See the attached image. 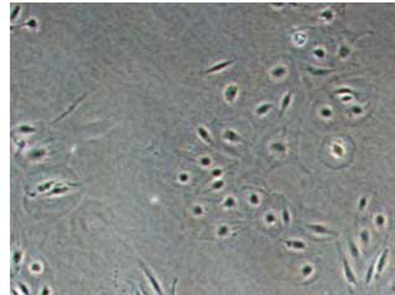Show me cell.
Wrapping results in <instances>:
<instances>
[{
	"mask_svg": "<svg viewBox=\"0 0 395 295\" xmlns=\"http://www.w3.org/2000/svg\"><path fill=\"white\" fill-rule=\"evenodd\" d=\"M232 63V61H227V62H223V63H221V64H217V66H214L213 68H211V69H208V71H206V73H212V72H215V71H219V69H222V68H224V67H227V66H229Z\"/></svg>",
	"mask_w": 395,
	"mask_h": 295,
	"instance_id": "5",
	"label": "cell"
},
{
	"mask_svg": "<svg viewBox=\"0 0 395 295\" xmlns=\"http://www.w3.org/2000/svg\"><path fill=\"white\" fill-rule=\"evenodd\" d=\"M140 266H141V268H143V270H144V273H145V275L149 278V280H150V283H151V285H152V288L155 289V291L157 293V295H164V293H162V290H161V288H160V284H159V282L155 279V277L152 275V273L146 268V266L143 263V262H140Z\"/></svg>",
	"mask_w": 395,
	"mask_h": 295,
	"instance_id": "1",
	"label": "cell"
},
{
	"mask_svg": "<svg viewBox=\"0 0 395 295\" xmlns=\"http://www.w3.org/2000/svg\"><path fill=\"white\" fill-rule=\"evenodd\" d=\"M269 108H270V105H265V108H264V109H259V110H258V113L260 114V113H263V111H265V110H267V109H269Z\"/></svg>",
	"mask_w": 395,
	"mask_h": 295,
	"instance_id": "12",
	"label": "cell"
},
{
	"mask_svg": "<svg viewBox=\"0 0 395 295\" xmlns=\"http://www.w3.org/2000/svg\"><path fill=\"white\" fill-rule=\"evenodd\" d=\"M136 295H141V294H140V293H139V291H136Z\"/></svg>",
	"mask_w": 395,
	"mask_h": 295,
	"instance_id": "14",
	"label": "cell"
},
{
	"mask_svg": "<svg viewBox=\"0 0 395 295\" xmlns=\"http://www.w3.org/2000/svg\"><path fill=\"white\" fill-rule=\"evenodd\" d=\"M284 221H285V224L287 225L289 224V221H290V219H289V214H287V209H286V206H284Z\"/></svg>",
	"mask_w": 395,
	"mask_h": 295,
	"instance_id": "8",
	"label": "cell"
},
{
	"mask_svg": "<svg viewBox=\"0 0 395 295\" xmlns=\"http://www.w3.org/2000/svg\"><path fill=\"white\" fill-rule=\"evenodd\" d=\"M306 226L309 227V228H311V230H314V231H316V232L330 233V235H333V233H334L333 231H331V230H328V228H325V227H320V226H316V225H306Z\"/></svg>",
	"mask_w": 395,
	"mask_h": 295,
	"instance_id": "4",
	"label": "cell"
},
{
	"mask_svg": "<svg viewBox=\"0 0 395 295\" xmlns=\"http://www.w3.org/2000/svg\"><path fill=\"white\" fill-rule=\"evenodd\" d=\"M177 278H175L173 279V283H172V286H171V295H175V290H176V284H177Z\"/></svg>",
	"mask_w": 395,
	"mask_h": 295,
	"instance_id": "9",
	"label": "cell"
},
{
	"mask_svg": "<svg viewBox=\"0 0 395 295\" xmlns=\"http://www.w3.org/2000/svg\"><path fill=\"white\" fill-rule=\"evenodd\" d=\"M388 252H389V250H388V248H385V250H384V252L381 253V257H380L379 263H378V267H377V270H378L379 273H381V272H383V268H384V266H385V259H386Z\"/></svg>",
	"mask_w": 395,
	"mask_h": 295,
	"instance_id": "3",
	"label": "cell"
},
{
	"mask_svg": "<svg viewBox=\"0 0 395 295\" xmlns=\"http://www.w3.org/2000/svg\"><path fill=\"white\" fill-rule=\"evenodd\" d=\"M131 295H134V294H131Z\"/></svg>",
	"mask_w": 395,
	"mask_h": 295,
	"instance_id": "15",
	"label": "cell"
},
{
	"mask_svg": "<svg viewBox=\"0 0 395 295\" xmlns=\"http://www.w3.org/2000/svg\"><path fill=\"white\" fill-rule=\"evenodd\" d=\"M286 244L289 246H294V247H297V248H303L305 247V244L301 243V242H290V241H284Z\"/></svg>",
	"mask_w": 395,
	"mask_h": 295,
	"instance_id": "6",
	"label": "cell"
},
{
	"mask_svg": "<svg viewBox=\"0 0 395 295\" xmlns=\"http://www.w3.org/2000/svg\"><path fill=\"white\" fill-rule=\"evenodd\" d=\"M341 255H342V261H343V268H344V274H346V277H347V279L350 282V283H352V284H356V278H354V275H353V273H352V270H350V268H349V264H348V262H347V259H346V257L343 256V253L341 252Z\"/></svg>",
	"mask_w": 395,
	"mask_h": 295,
	"instance_id": "2",
	"label": "cell"
},
{
	"mask_svg": "<svg viewBox=\"0 0 395 295\" xmlns=\"http://www.w3.org/2000/svg\"><path fill=\"white\" fill-rule=\"evenodd\" d=\"M143 293H144V295H150L148 291H145V290H143Z\"/></svg>",
	"mask_w": 395,
	"mask_h": 295,
	"instance_id": "13",
	"label": "cell"
},
{
	"mask_svg": "<svg viewBox=\"0 0 395 295\" xmlns=\"http://www.w3.org/2000/svg\"><path fill=\"white\" fill-rule=\"evenodd\" d=\"M349 244H350V248H352V251H353V257H354V258H357V256H358V252H357V248L354 247V244H353V242H352V241H350V242H349Z\"/></svg>",
	"mask_w": 395,
	"mask_h": 295,
	"instance_id": "10",
	"label": "cell"
},
{
	"mask_svg": "<svg viewBox=\"0 0 395 295\" xmlns=\"http://www.w3.org/2000/svg\"><path fill=\"white\" fill-rule=\"evenodd\" d=\"M19 286L21 288V290L24 291V294H25V295H30V294H29V291H27V289H26V286H25L22 283H19Z\"/></svg>",
	"mask_w": 395,
	"mask_h": 295,
	"instance_id": "11",
	"label": "cell"
},
{
	"mask_svg": "<svg viewBox=\"0 0 395 295\" xmlns=\"http://www.w3.org/2000/svg\"><path fill=\"white\" fill-rule=\"evenodd\" d=\"M289 102H290V93L285 96V99H284V102H282V108H281V113L280 114H282L284 113V110L287 108V104H289Z\"/></svg>",
	"mask_w": 395,
	"mask_h": 295,
	"instance_id": "7",
	"label": "cell"
}]
</instances>
